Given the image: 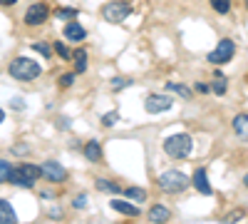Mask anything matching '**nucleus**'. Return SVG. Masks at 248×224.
Here are the masks:
<instances>
[{
  "mask_svg": "<svg viewBox=\"0 0 248 224\" xmlns=\"http://www.w3.org/2000/svg\"><path fill=\"white\" fill-rule=\"evenodd\" d=\"M164 152H167L169 157H174V159H186V157L194 152V139H191V135L179 132V135L167 137V139H164Z\"/></svg>",
  "mask_w": 248,
  "mask_h": 224,
  "instance_id": "1",
  "label": "nucleus"
},
{
  "mask_svg": "<svg viewBox=\"0 0 248 224\" xmlns=\"http://www.w3.org/2000/svg\"><path fill=\"white\" fill-rule=\"evenodd\" d=\"M40 72H43V70H40V65L35 63L32 57H15L10 63V75L15 80H23V83L40 77Z\"/></svg>",
  "mask_w": 248,
  "mask_h": 224,
  "instance_id": "2",
  "label": "nucleus"
},
{
  "mask_svg": "<svg viewBox=\"0 0 248 224\" xmlns=\"http://www.w3.org/2000/svg\"><path fill=\"white\" fill-rule=\"evenodd\" d=\"M37 177H43V170H40V167H35V165H20L17 170L10 172L8 182H13V185H17V187H32Z\"/></svg>",
  "mask_w": 248,
  "mask_h": 224,
  "instance_id": "3",
  "label": "nucleus"
},
{
  "mask_svg": "<svg viewBox=\"0 0 248 224\" xmlns=\"http://www.w3.org/2000/svg\"><path fill=\"white\" fill-rule=\"evenodd\" d=\"M159 187H161L164 192H169V194L181 192V190L189 187V177H186L184 172H179V170H169V172H164V174L159 177Z\"/></svg>",
  "mask_w": 248,
  "mask_h": 224,
  "instance_id": "4",
  "label": "nucleus"
},
{
  "mask_svg": "<svg viewBox=\"0 0 248 224\" xmlns=\"http://www.w3.org/2000/svg\"><path fill=\"white\" fill-rule=\"evenodd\" d=\"M132 13V5L124 3V0H112L102 8V17L107 20V23H124V17H129Z\"/></svg>",
  "mask_w": 248,
  "mask_h": 224,
  "instance_id": "5",
  "label": "nucleus"
},
{
  "mask_svg": "<svg viewBox=\"0 0 248 224\" xmlns=\"http://www.w3.org/2000/svg\"><path fill=\"white\" fill-rule=\"evenodd\" d=\"M233 52H236V43H233V40H229V37H223L221 43L209 52V63L223 65V63H229V60L233 57Z\"/></svg>",
  "mask_w": 248,
  "mask_h": 224,
  "instance_id": "6",
  "label": "nucleus"
},
{
  "mask_svg": "<svg viewBox=\"0 0 248 224\" xmlns=\"http://www.w3.org/2000/svg\"><path fill=\"white\" fill-rule=\"evenodd\" d=\"M171 107H174V100H171L169 95H159V92L149 95V97H147V103H144V110H147L149 115L167 112V110H171Z\"/></svg>",
  "mask_w": 248,
  "mask_h": 224,
  "instance_id": "7",
  "label": "nucleus"
},
{
  "mask_svg": "<svg viewBox=\"0 0 248 224\" xmlns=\"http://www.w3.org/2000/svg\"><path fill=\"white\" fill-rule=\"evenodd\" d=\"M43 177L45 179H50V182H65L67 179V170L60 165V162H55V159H47V162H43Z\"/></svg>",
  "mask_w": 248,
  "mask_h": 224,
  "instance_id": "8",
  "label": "nucleus"
},
{
  "mask_svg": "<svg viewBox=\"0 0 248 224\" xmlns=\"http://www.w3.org/2000/svg\"><path fill=\"white\" fill-rule=\"evenodd\" d=\"M47 5L45 3H32L30 8H28V13H25V23L28 25H43L45 20H47Z\"/></svg>",
  "mask_w": 248,
  "mask_h": 224,
  "instance_id": "9",
  "label": "nucleus"
},
{
  "mask_svg": "<svg viewBox=\"0 0 248 224\" xmlns=\"http://www.w3.org/2000/svg\"><path fill=\"white\" fill-rule=\"evenodd\" d=\"M191 182H194V187H196L201 194H211V192H214L211 185H209V177H206V170H203V167H199V170L194 172V179H191Z\"/></svg>",
  "mask_w": 248,
  "mask_h": 224,
  "instance_id": "10",
  "label": "nucleus"
},
{
  "mask_svg": "<svg viewBox=\"0 0 248 224\" xmlns=\"http://www.w3.org/2000/svg\"><path fill=\"white\" fill-rule=\"evenodd\" d=\"M85 28L77 25V23H67L65 25V37L70 40V43H79V40H85Z\"/></svg>",
  "mask_w": 248,
  "mask_h": 224,
  "instance_id": "11",
  "label": "nucleus"
},
{
  "mask_svg": "<svg viewBox=\"0 0 248 224\" xmlns=\"http://www.w3.org/2000/svg\"><path fill=\"white\" fill-rule=\"evenodd\" d=\"M112 209H117L119 214H127V217H139V209L129 202H122V199H112Z\"/></svg>",
  "mask_w": 248,
  "mask_h": 224,
  "instance_id": "12",
  "label": "nucleus"
},
{
  "mask_svg": "<svg viewBox=\"0 0 248 224\" xmlns=\"http://www.w3.org/2000/svg\"><path fill=\"white\" fill-rule=\"evenodd\" d=\"M85 157L90 162H102V147H99L97 139H90L87 145H85Z\"/></svg>",
  "mask_w": 248,
  "mask_h": 224,
  "instance_id": "13",
  "label": "nucleus"
},
{
  "mask_svg": "<svg viewBox=\"0 0 248 224\" xmlns=\"http://www.w3.org/2000/svg\"><path fill=\"white\" fill-rule=\"evenodd\" d=\"M13 222H17V217H15V212L10 207V202L0 199V224H13Z\"/></svg>",
  "mask_w": 248,
  "mask_h": 224,
  "instance_id": "14",
  "label": "nucleus"
},
{
  "mask_svg": "<svg viewBox=\"0 0 248 224\" xmlns=\"http://www.w3.org/2000/svg\"><path fill=\"white\" fill-rule=\"evenodd\" d=\"M233 130L241 139H248V115H236L233 117Z\"/></svg>",
  "mask_w": 248,
  "mask_h": 224,
  "instance_id": "15",
  "label": "nucleus"
},
{
  "mask_svg": "<svg viewBox=\"0 0 248 224\" xmlns=\"http://www.w3.org/2000/svg\"><path fill=\"white\" fill-rule=\"evenodd\" d=\"M149 222H169V209L161 207V205L152 207L149 209Z\"/></svg>",
  "mask_w": 248,
  "mask_h": 224,
  "instance_id": "16",
  "label": "nucleus"
},
{
  "mask_svg": "<svg viewBox=\"0 0 248 224\" xmlns=\"http://www.w3.org/2000/svg\"><path fill=\"white\" fill-rule=\"evenodd\" d=\"M72 57H75V70L77 72H85L87 70V52L85 50H77Z\"/></svg>",
  "mask_w": 248,
  "mask_h": 224,
  "instance_id": "17",
  "label": "nucleus"
},
{
  "mask_svg": "<svg viewBox=\"0 0 248 224\" xmlns=\"http://www.w3.org/2000/svg\"><path fill=\"white\" fill-rule=\"evenodd\" d=\"M97 190H99V192H112V194H117V192H119V185H114V182H109V179H97Z\"/></svg>",
  "mask_w": 248,
  "mask_h": 224,
  "instance_id": "18",
  "label": "nucleus"
},
{
  "mask_svg": "<svg viewBox=\"0 0 248 224\" xmlns=\"http://www.w3.org/2000/svg\"><path fill=\"white\" fill-rule=\"evenodd\" d=\"M124 194H127L129 199H134V202H144V199H147V192L139 190V187H129V190H124Z\"/></svg>",
  "mask_w": 248,
  "mask_h": 224,
  "instance_id": "19",
  "label": "nucleus"
},
{
  "mask_svg": "<svg viewBox=\"0 0 248 224\" xmlns=\"http://www.w3.org/2000/svg\"><path fill=\"white\" fill-rule=\"evenodd\" d=\"M211 8H214L216 13L226 15V13L231 10V0H211Z\"/></svg>",
  "mask_w": 248,
  "mask_h": 224,
  "instance_id": "20",
  "label": "nucleus"
},
{
  "mask_svg": "<svg viewBox=\"0 0 248 224\" xmlns=\"http://www.w3.org/2000/svg\"><path fill=\"white\" fill-rule=\"evenodd\" d=\"M10 172H13V167H10V162H5V159H0V185H3V182H8V179H10Z\"/></svg>",
  "mask_w": 248,
  "mask_h": 224,
  "instance_id": "21",
  "label": "nucleus"
},
{
  "mask_svg": "<svg viewBox=\"0 0 248 224\" xmlns=\"http://www.w3.org/2000/svg\"><path fill=\"white\" fill-rule=\"evenodd\" d=\"M211 90H214L216 95H223V92H226V77H223V75H216V80H214Z\"/></svg>",
  "mask_w": 248,
  "mask_h": 224,
  "instance_id": "22",
  "label": "nucleus"
},
{
  "mask_svg": "<svg viewBox=\"0 0 248 224\" xmlns=\"http://www.w3.org/2000/svg\"><path fill=\"white\" fill-rule=\"evenodd\" d=\"M129 85H132L129 77H114L112 80V90H124V87H129Z\"/></svg>",
  "mask_w": 248,
  "mask_h": 224,
  "instance_id": "23",
  "label": "nucleus"
},
{
  "mask_svg": "<svg viewBox=\"0 0 248 224\" xmlns=\"http://www.w3.org/2000/svg\"><path fill=\"white\" fill-rule=\"evenodd\" d=\"M167 90H174V92H179L181 97H189V87H184V85H179V83H167Z\"/></svg>",
  "mask_w": 248,
  "mask_h": 224,
  "instance_id": "24",
  "label": "nucleus"
},
{
  "mask_svg": "<svg viewBox=\"0 0 248 224\" xmlns=\"http://www.w3.org/2000/svg\"><path fill=\"white\" fill-rule=\"evenodd\" d=\"M117 120H119V115H117V112H107L105 117H102V125H105V127H112Z\"/></svg>",
  "mask_w": 248,
  "mask_h": 224,
  "instance_id": "25",
  "label": "nucleus"
},
{
  "mask_svg": "<svg viewBox=\"0 0 248 224\" xmlns=\"http://www.w3.org/2000/svg\"><path fill=\"white\" fill-rule=\"evenodd\" d=\"M55 50H57V55H60V57H65V60H70V50L65 48V43H55Z\"/></svg>",
  "mask_w": 248,
  "mask_h": 224,
  "instance_id": "26",
  "label": "nucleus"
},
{
  "mask_svg": "<svg viewBox=\"0 0 248 224\" xmlns=\"http://www.w3.org/2000/svg\"><path fill=\"white\" fill-rule=\"evenodd\" d=\"M32 48H35V50H37L40 55H45V57H50V55H52V50H50L47 45H43V43H35Z\"/></svg>",
  "mask_w": 248,
  "mask_h": 224,
  "instance_id": "27",
  "label": "nucleus"
},
{
  "mask_svg": "<svg viewBox=\"0 0 248 224\" xmlns=\"http://www.w3.org/2000/svg\"><path fill=\"white\" fill-rule=\"evenodd\" d=\"M75 83V75H62L60 77V87H70Z\"/></svg>",
  "mask_w": 248,
  "mask_h": 224,
  "instance_id": "28",
  "label": "nucleus"
},
{
  "mask_svg": "<svg viewBox=\"0 0 248 224\" xmlns=\"http://www.w3.org/2000/svg\"><path fill=\"white\" fill-rule=\"evenodd\" d=\"M85 202H87V194H79V197L75 199V207H77V209H82V207H85Z\"/></svg>",
  "mask_w": 248,
  "mask_h": 224,
  "instance_id": "29",
  "label": "nucleus"
},
{
  "mask_svg": "<svg viewBox=\"0 0 248 224\" xmlns=\"http://www.w3.org/2000/svg\"><path fill=\"white\" fill-rule=\"evenodd\" d=\"M60 15H62V17H75V15H77V13H75V10H72V8H70V10H67V8H65V10H60Z\"/></svg>",
  "mask_w": 248,
  "mask_h": 224,
  "instance_id": "30",
  "label": "nucleus"
},
{
  "mask_svg": "<svg viewBox=\"0 0 248 224\" xmlns=\"http://www.w3.org/2000/svg\"><path fill=\"white\" fill-rule=\"evenodd\" d=\"M13 107H15V110H23V100L15 97V100H13Z\"/></svg>",
  "mask_w": 248,
  "mask_h": 224,
  "instance_id": "31",
  "label": "nucleus"
},
{
  "mask_svg": "<svg viewBox=\"0 0 248 224\" xmlns=\"http://www.w3.org/2000/svg\"><path fill=\"white\" fill-rule=\"evenodd\" d=\"M196 90H199V92H209V87H206L203 83H199V85H196Z\"/></svg>",
  "mask_w": 248,
  "mask_h": 224,
  "instance_id": "32",
  "label": "nucleus"
},
{
  "mask_svg": "<svg viewBox=\"0 0 248 224\" xmlns=\"http://www.w3.org/2000/svg\"><path fill=\"white\" fill-rule=\"evenodd\" d=\"M17 0H0V5H15Z\"/></svg>",
  "mask_w": 248,
  "mask_h": 224,
  "instance_id": "33",
  "label": "nucleus"
},
{
  "mask_svg": "<svg viewBox=\"0 0 248 224\" xmlns=\"http://www.w3.org/2000/svg\"><path fill=\"white\" fill-rule=\"evenodd\" d=\"M3 120H5V112H3V110H0V122H3Z\"/></svg>",
  "mask_w": 248,
  "mask_h": 224,
  "instance_id": "34",
  "label": "nucleus"
},
{
  "mask_svg": "<svg viewBox=\"0 0 248 224\" xmlns=\"http://www.w3.org/2000/svg\"><path fill=\"white\" fill-rule=\"evenodd\" d=\"M246 8H248V0H246Z\"/></svg>",
  "mask_w": 248,
  "mask_h": 224,
  "instance_id": "35",
  "label": "nucleus"
},
{
  "mask_svg": "<svg viewBox=\"0 0 248 224\" xmlns=\"http://www.w3.org/2000/svg\"><path fill=\"white\" fill-rule=\"evenodd\" d=\"M246 185H248V177H246Z\"/></svg>",
  "mask_w": 248,
  "mask_h": 224,
  "instance_id": "36",
  "label": "nucleus"
}]
</instances>
